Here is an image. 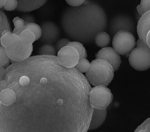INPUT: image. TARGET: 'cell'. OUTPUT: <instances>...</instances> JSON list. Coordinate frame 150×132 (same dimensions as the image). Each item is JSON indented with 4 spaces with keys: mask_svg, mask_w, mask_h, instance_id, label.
<instances>
[{
    "mask_svg": "<svg viewBox=\"0 0 150 132\" xmlns=\"http://www.w3.org/2000/svg\"><path fill=\"white\" fill-rule=\"evenodd\" d=\"M94 41L98 46L104 48L109 45L111 42V38L108 34L105 32H101L96 35Z\"/></svg>",
    "mask_w": 150,
    "mask_h": 132,
    "instance_id": "9a60e30c",
    "label": "cell"
},
{
    "mask_svg": "<svg viewBox=\"0 0 150 132\" xmlns=\"http://www.w3.org/2000/svg\"><path fill=\"white\" fill-rule=\"evenodd\" d=\"M20 40L26 44L33 45L34 41H36V37L33 33L30 31L25 29L20 34Z\"/></svg>",
    "mask_w": 150,
    "mask_h": 132,
    "instance_id": "ffe728a7",
    "label": "cell"
},
{
    "mask_svg": "<svg viewBox=\"0 0 150 132\" xmlns=\"http://www.w3.org/2000/svg\"><path fill=\"white\" fill-rule=\"evenodd\" d=\"M89 97L90 104L93 108L106 109L112 101L113 95L105 86H96L90 90Z\"/></svg>",
    "mask_w": 150,
    "mask_h": 132,
    "instance_id": "5b68a950",
    "label": "cell"
},
{
    "mask_svg": "<svg viewBox=\"0 0 150 132\" xmlns=\"http://www.w3.org/2000/svg\"><path fill=\"white\" fill-rule=\"evenodd\" d=\"M25 29L30 30L33 33L36 37V41L40 39L42 34V30L41 27L38 24L35 23H29L25 22Z\"/></svg>",
    "mask_w": 150,
    "mask_h": 132,
    "instance_id": "d6986e66",
    "label": "cell"
},
{
    "mask_svg": "<svg viewBox=\"0 0 150 132\" xmlns=\"http://www.w3.org/2000/svg\"><path fill=\"white\" fill-rule=\"evenodd\" d=\"M56 56L59 64L67 68H75L80 59L78 52L74 47L69 46L58 51Z\"/></svg>",
    "mask_w": 150,
    "mask_h": 132,
    "instance_id": "ba28073f",
    "label": "cell"
},
{
    "mask_svg": "<svg viewBox=\"0 0 150 132\" xmlns=\"http://www.w3.org/2000/svg\"><path fill=\"white\" fill-rule=\"evenodd\" d=\"M114 70L110 64L104 60L96 59L92 61L85 77L94 86H108L114 76Z\"/></svg>",
    "mask_w": 150,
    "mask_h": 132,
    "instance_id": "7a4b0ae2",
    "label": "cell"
},
{
    "mask_svg": "<svg viewBox=\"0 0 150 132\" xmlns=\"http://www.w3.org/2000/svg\"><path fill=\"white\" fill-rule=\"evenodd\" d=\"M96 59H101L108 62L114 71L119 70L122 63L120 56L111 47L102 48L95 55Z\"/></svg>",
    "mask_w": 150,
    "mask_h": 132,
    "instance_id": "30bf717a",
    "label": "cell"
},
{
    "mask_svg": "<svg viewBox=\"0 0 150 132\" xmlns=\"http://www.w3.org/2000/svg\"><path fill=\"white\" fill-rule=\"evenodd\" d=\"M15 42L13 38V34L8 31H5L2 34L1 38V43L2 46L5 48L12 45Z\"/></svg>",
    "mask_w": 150,
    "mask_h": 132,
    "instance_id": "e0dca14e",
    "label": "cell"
},
{
    "mask_svg": "<svg viewBox=\"0 0 150 132\" xmlns=\"http://www.w3.org/2000/svg\"><path fill=\"white\" fill-rule=\"evenodd\" d=\"M13 23L15 27L12 33L20 36L22 32L25 30V21L19 17H16L13 19Z\"/></svg>",
    "mask_w": 150,
    "mask_h": 132,
    "instance_id": "ac0fdd59",
    "label": "cell"
},
{
    "mask_svg": "<svg viewBox=\"0 0 150 132\" xmlns=\"http://www.w3.org/2000/svg\"><path fill=\"white\" fill-rule=\"evenodd\" d=\"M42 34L40 41L45 44H52L58 41L60 36V30L58 26L51 21H46L40 26Z\"/></svg>",
    "mask_w": 150,
    "mask_h": 132,
    "instance_id": "9c48e42d",
    "label": "cell"
},
{
    "mask_svg": "<svg viewBox=\"0 0 150 132\" xmlns=\"http://www.w3.org/2000/svg\"><path fill=\"white\" fill-rule=\"evenodd\" d=\"M139 39L150 49V11L140 18L137 26Z\"/></svg>",
    "mask_w": 150,
    "mask_h": 132,
    "instance_id": "8fae6325",
    "label": "cell"
},
{
    "mask_svg": "<svg viewBox=\"0 0 150 132\" xmlns=\"http://www.w3.org/2000/svg\"><path fill=\"white\" fill-rule=\"evenodd\" d=\"M30 82V78L27 76H22L19 80V83L22 86H27Z\"/></svg>",
    "mask_w": 150,
    "mask_h": 132,
    "instance_id": "83f0119b",
    "label": "cell"
},
{
    "mask_svg": "<svg viewBox=\"0 0 150 132\" xmlns=\"http://www.w3.org/2000/svg\"><path fill=\"white\" fill-rule=\"evenodd\" d=\"M67 46L73 47L78 52L80 59L86 58L87 57L86 49L83 46V44L79 41H70Z\"/></svg>",
    "mask_w": 150,
    "mask_h": 132,
    "instance_id": "44dd1931",
    "label": "cell"
},
{
    "mask_svg": "<svg viewBox=\"0 0 150 132\" xmlns=\"http://www.w3.org/2000/svg\"><path fill=\"white\" fill-rule=\"evenodd\" d=\"M18 6V1L16 0H6L4 9L7 11L15 10Z\"/></svg>",
    "mask_w": 150,
    "mask_h": 132,
    "instance_id": "d4e9b609",
    "label": "cell"
},
{
    "mask_svg": "<svg viewBox=\"0 0 150 132\" xmlns=\"http://www.w3.org/2000/svg\"><path fill=\"white\" fill-rule=\"evenodd\" d=\"M137 9L141 16L150 11V0L141 1V4L137 6Z\"/></svg>",
    "mask_w": 150,
    "mask_h": 132,
    "instance_id": "603a6c76",
    "label": "cell"
},
{
    "mask_svg": "<svg viewBox=\"0 0 150 132\" xmlns=\"http://www.w3.org/2000/svg\"><path fill=\"white\" fill-rule=\"evenodd\" d=\"M5 74V70L3 67L0 66V81L3 80Z\"/></svg>",
    "mask_w": 150,
    "mask_h": 132,
    "instance_id": "f546056e",
    "label": "cell"
},
{
    "mask_svg": "<svg viewBox=\"0 0 150 132\" xmlns=\"http://www.w3.org/2000/svg\"><path fill=\"white\" fill-rule=\"evenodd\" d=\"M57 51L55 46L52 44H45L39 49V55L56 56Z\"/></svg>",
    "mask_w": 150,
    "mask_h": 132,
    "instance_id": "2e32d148",
    "label": "cell"
},
{
    "mask_svg": "<svg viewBox=\"0 0 150 132\" xmlns=\"http://www.w3.org/2000/svg\"><path fill=\"white\" fill-rule=\"evenodd\" d=\"M5 49L10 60L20 62L30 57L33 50V46L32 44H26L19 40Z\"/></svg>",
    "mask_w": 150,
    "mask_h": 132,
    "instance_id": "8992f818",
    "label": "cell"
},
{
    "mask_svg": "<svg viewBox=\"0 0 150 132\" xmlns=\"http://www.w3.org/2000/svg\"><path fill=\"white\" fill-rule=\"evenodd\" d=\"M129 56L130 66L137 71H143L150 68V49L140 39Z\"/></svg>",
    "mask_w": 150,
    "mask_h": 132,
    "instance_id": "3957f363",
    "label": "cell"
},
{
    "mask_svg": "<svg viewBox=\"0 0 150 132\" xmlns=\"http://www.w3.org/2000/svg\"><path fill=\"white\" fill-rule=\"evenodd\" d=\"M90 64L91 63L86 58H81L75 68L81 73H86L90 69Z\"/></svg>",
    "mask_w": 150,
    "mask_h": 132,
    "instance_id": "7402d4cb",
    "label": "cell"
},
{
    "mask_svg": "<svg viewBox=\"0 0 150 132\" xmlns=\"http://www.w3.org/2000/svg\"><path fill=\"white\" fill-rule=\"evenodd\" d=\"M62 25L70 39L86 44L94 41L96 35L105 32L108 19L104 9L97 3L85 1L77 7H67L63 12Z\"/></svg>",
    "mask_w": 150,
    "mask_h": 132,
    "instance_id": "6da1fadb",
    "label": "cell"
},
{
    "mask_svg": "<svg viewBox=\"0 0 150 132\" xmlns=\"http://www.w3.org/2000/svg\"><path fill=\"white\" fill-rule=\"evenodd\" d=\"M16 96L13 90L6 88L0 93V103L5 106H9L16 102Z\"/></svg>",
    "mask_w": 150,
    "mask_h": 132,
    "instance_id": "5bb4252c",
    "label": "cell"
},
{
    "mask_svg": "<svg viewBox=\"0 0 150 132\" xmlns=\"http://www.w3.org/2000/svg\"><path fill=\"white\" fill-rule=\"evenodd\" d=\"M67 3L72 7H77L84 3L85 0H67Z\"/></svg>",
    "mask_w": 150,
    "mask_h": 132,
    "instance_id": "4316f807",
    "label": "cell"
},
{
    "mask_svg": "<svg viewBox=\"0 0 150 132\" xmlns=\"http://www.w3.org/2000/svg\"><path fill=\"white\" fill-rule=\"evenodd\" d=\"M6 0H0V9H1L2 7H4L5 2H6Z\"/></svg>",
    "mask_w": 150,
    "mask_h": 132,
    "instance_id": "4dcf8cb0",
    "label": "cell"
},
{
    "mask_svg": "<svg viewBox=\"0 0 150 132\" xmlns=\"http://www.w3.org/2000/svg\"><path fill=\"white\" fill-rule=\"evenodd\" d=\"M18 9L23 12H29L35 10L45 4L46 1H19Z\"/></svg>",
    "mask_w": 150,
    "mask_h": 132,
    "instance_id": "4fadbf2b",
    "label": "cell"
},
{
    "mask_svg": "<svg viewBox=\"0 0 150 132\" xmlns=\"http://www.w3.org/2000/svg\"><path fill=\"white\" fill-rule=\"evenodd\" d=\"M136 45L134 35L128 31L118 32L113 38V48L120 55L127 57Z\"/></svg>",
    "mask_w": 150,
    "mask_h": 132,
    "instance_id": "277c9868",
    "label": "cell"
},
{
    "mask_svg": "<svg viewBox=\"0 0 150 132\" xmlns=\"http://www.w3.org/2000/svg\"><path fill=\"white\" fill-rule=\"evenodd\" d=\"M10 58L7 54L5 49L2 46L0 47V66L3 67L8 64Z\"/></svg>",
    "mask_w": 150,
    "mask_h": 132,
    "instance_id": "cb8c5ba5",
    "label": "cell"
},
{
    "mask_svg": "<svg viewBox=\"0 0 150 132\" xmlns=\"http://www.w3.org/2000/svg\"><path fill=\"white\" fill-rule=\"evenodd\" d=\"M108 29L110 34L113 36L121 31H128L133 33L135 31V26L134 20L130 16L121 14L115 16L111 19Z\"/></svg>",
    "mask_w": 150,
    "mask_h": 132,
    "instance_id": "52a82bcc",
    "label": "cell"
},
{
    "mask_svg": "<svg viewBox=\"0 0 150 132\" xmlns=\"http://www.w3.org/2000/svg\"><path fill=\"white\" fill-rule=\"evenodd\" d=\"M8 86V82L5 80H2L0 81V89L3 90L6 89Z\"/></svg>",
    "mask_w": 150,
    "mask_h": 132,
    "instance_id": "f1b7e54d",
    "label": "cell"
},
{
    "mask_svg": "<svg viewBox=\"0 0 150 132\" xmlns=\"http://www.w3.org/2000/svg\"><path fill=\"white\" fill-rule=\"evenodd\" d=\"M106 115V109L94 108L89 130H94L100 126L105 120Z\"/></svg>",
    "mask_w": 150,
    "mask_h": 132,
    "instance_id": "7c38bea8",
    "label": "cell"
},
{
    "mask_svg": "<svg viewBox=\"0 0 150 132\" xmlns=\"http://www.w3.org/2000/svg\"><path fill=\"white\" fill-rule=\"evenodd\" d=\"M70 42V41L67 39H61L56 43L55 48L57 51H59L61 49L67 46L68 44Z\"/></svg>",
    "mask_w": 150,
    "mask_h": 132,
    "instance_id": "484cf974",
    "label": "cell"
}]
</instances>
